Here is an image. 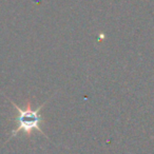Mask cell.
<instances>
[{
  "label": "cell",
  "mask_w": 154,
  "mask_h": 154,
  "mask_svg": "<svg viewBox=\"0 0 154 154\" xmlns=\"http://www.w3.org/2000/svg\"><path fill=\"white\" fill-rule=\"evenodd\" d=\"M8 100L13 105V107L15 108L16 112H17L16 117H15L16 127L11 132L10 138L8 139V140H10L12 137H15L16 135H18L21 132L24 133L28 137L32 136V134L35 131H38L39 133H41V134H43L45 136H47L40 127V125L45 122L43 117L40 115V110L45 107V103H49V100H47L45 103L40 105L38 108H36V109L32 108V103H31V100H29V99L26 100V107L24 108L19 107V106L16 105V103H14L13 100H11L10 98H8Z\"/></svg>",
  "instance_id": "6da1fadb"
}]
</instances>
